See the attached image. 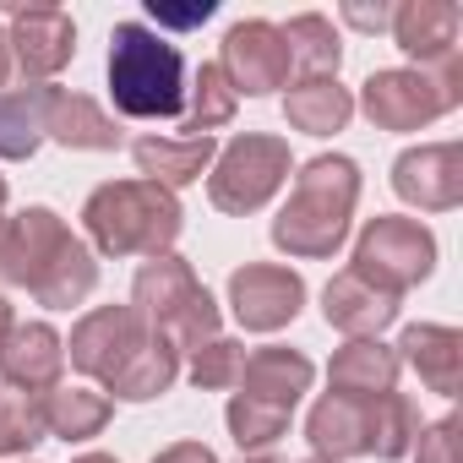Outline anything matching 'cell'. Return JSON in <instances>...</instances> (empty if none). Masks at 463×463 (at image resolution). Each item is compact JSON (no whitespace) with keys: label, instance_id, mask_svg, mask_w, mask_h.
Segmentation results:
<instances>
[{"label":"cell","instance_id":"6da1fadb","mask_svg":"<svg viewBox=\"0 0 463 463\" xmlns=\"http://www.w3.org/2000/svg\"><path fill=\"white\" fill-rule=\"evenodd\" d=\"M109 93L126 115H180L185 104V61L175 44H164L158 33H147L142 23H120L115 28V50H109Z\"/></svg>","mask_w":463,"mask_h":463},{"label":"cell","instance_id":"7a4b0ae2","mask_svg":"<svg viewBox=\"0 0 463 463\" xmlns=\"http://www.w3.org/2000/svg\"><path fill=\"white\" fill-rule=\"evenodd\" d=\"M158 23H175V28H191V23H202V17H213V6H191V12H153Z\"/></svg>","mask_w":463,"mask_h":463}]
</instances>
